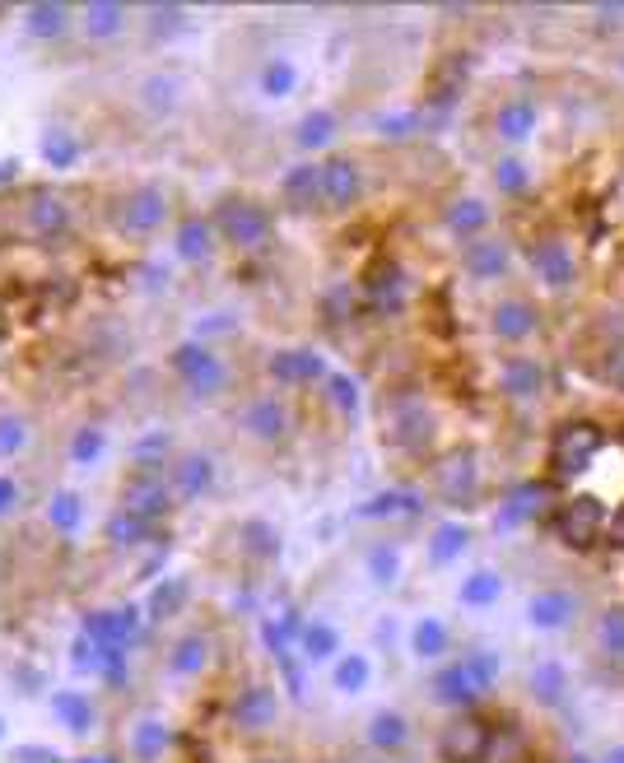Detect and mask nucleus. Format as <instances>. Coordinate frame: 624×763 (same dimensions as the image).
<instances>
[{
    "mask_svg": "<svg viewBox=\"0 0 624 763\" xmlns=\"http://www.w3.org/2000/svg\"><path fill=\"white\" fill-rule=\"evenodd\" d=\"M140 531H145V526H140V517H131V512H126V517H112V526H108V536L117 540V545H131Z\"/></svg>",
    "mask_w": 624,
    "mask_h": 763,
    "instance_id": "nucleus-16",
    "label": "nucleus"
},
{
    "mask_svg": "<svg viewBox=\"0 0 624 763\" xmlns=\"http://www.w3.org/2000/svg\"><path fill=\"white\" fill-rule=\"evenodd\" d=\"M550 489L573 545H624V429L569 424L550 452Z\"/></svg>",
    "mask_w": 624,
    "mask_h": 763,
    "instance_id": "nucleus-1",
    "label": "nucleus"
},
{
    "mask_svg": "<svg viewBox=\"0 0 624 763\" xmlns=\"http://www.w3.org/2000/svg\"><path fill=\"white\" fill-rule=\"evenodd\" d=\"M271 708H275L271 694H266V689H252V694L238 703V722H243V726H261L266 717H271Z\"/></svg>",
    "mask_w": 624,
    "mask_h": 763,
    "instance_id": "nucleus-10",
    "label": "nucleus"
},
{
    "mask_svg": "<svg viewBox=\"0 0 624 763\" xmlns=\"http://www.w3.org/2000/svg\"><path fill=\"white\" fill-rule=\"evenodd\" d=\"M326 126H331L326 117H312L308 126H303V140H308V145H322V140H326Z\"/></svg>",
    "mask_w": 624,
    "mask_h": 763,
    "instance_id": "nucleus-20",
    "label": "nucleus"
},
{
    "mask_svg": "<svg viewBox=\"0 0 624 763\" xmlns=\"http://www.w3.org/2000/svg\"><path fill=\"white\" fill-rule=\"evenodd\" d=\"M219 228H224V238L238 242V247H257V242L266 238V215H261L257 205L233 201V205H224V215H219Z\"/></svg>",
    "mask_w": 624,
    "mask_h": 763,
    "instance_id": "nucleus-3",
    "label": "nucleus"
},
{
    "mask_svg": "<svg viewBox=\"0 0 624 763\" xmlns=\"http://www.w3.org/2000/svg\"><path fill=\"white\" fill-rule=\"evenodd\" d=\"M70 224V205L52 191H38L33 201H28V233L33 238H56V233H66Z\"/></svg>",
    "mask_w": 624,
    "mask_h": 763,
    "instance_id": "nucleus-5",
    "label": "nucleus"
},
{
    "mask_svg": "<svg viewBox=\"0 0 624 763\" xmlns=\"http://www.w3.org/2000/svg\"><path fill=\"white\" fill-rule=\"evenodd\" d=\"M103 452V429H80L75 433V442H70V456H75V461H94V456Z\"/></svg>",
    "mask_w": 624,
    "mask_h": 763,
    "instance_id": "nucleus-14",
    "label": "nucleus"
},
{
    "mask_svg": "<svg viewBox=\"0 0 624 763\" xmlns=\"http://www.w3.org/2000/svg\"><path fill=\"white\" fill-rule=\"evenodd\" d=\"M205 480H210L205 461H187V470H182V489H187V494H196V489H201Z\"/></svg>",
    "mask_w": 624,
    "mask_h": 763,
    "instance_id": "nucleus-18",
    "label": "nucleus"
},
{
    "mask_svg": "<svg viewBox=\"0 0 624 763\" xmlns=\"http://www.w3.org/2000/svg\"><path fill=\"white\" fill-rule=\"evenodd\" d=\"M94 763H103V759H94Z\"/></svg>",
    "mask_w": 624,
    "mask_h": 763,
    "instance_id": "nucleus-22",
    "label": "nucleus"
},
{
    "mask_svg": "<svg viewBox=\"0 0 624 763\" xmlns=\"http://www.w3.org/2000/svg\"><path fill=\"white\" fill-rule=\"evenodd\" d=\"M10 498H14V484H0V508H10Z\"/></svg>",
    "mask_w": 624,
    "mask_h": 763,
    "instance_id": "nucleus-21",
    "label": "nucleus"
},
{
    "mask_svg": "<svg viewBox=\"0 0 624 763\" xmlns=\"http://www.w3.org/2000/svg\"><path fill=\"white\" fill-rule=\"evenodd\" d=\"M47 517H52V526L70 531V526L80 522V498H75V494H56V498H52V508H47Z\"/></svg>",
    "mask_w": 624,
    "mask_h": 763,
    "instance_id": "nucleus-13",
    "label": "nucleus"
},
{
    "mask_svg": "<svg viewBox=\"0 0 624 763\" xmlns=\"http://www.w3.org/2000/svg\"><path fill=\"white\" fill-rule=\"evenodd\" d=\"M24 419H0V456H10L24 447Z\"/></svg>",
    "mask_w": 624,
    "mask_h": 763,
    "instance_id": "nucleus-15",
    "label": "nucleus"
},
{
    "mask_svg": "<svg viewBox=\"0 0 624 763\" xmlns=\"http://www.w3.org/2000/svg\"><path fill=\"white\" fill-rule=\"evenodd\" d=\"M70 24V5H33L24 19V28L33 38H61Z\"/></svg>",
    "mask_w": 624,
    "mask_h": 763,
    "instance_id": "nucleus-7",
    "label": "nucleus"
},
{
    "mask_svg": "<svg viewBox=\"0 0 624 763\" xmlns=\"http://www.w3.org/2000/svg\"><path fill=\"white\" fill-rule=\"evenodd\" d=\"M289 80H294V70H289V66H271V70H266V89H271V94L289 89Z\"/></svg>",
    "mask_w": 624,
    "mask_h": 763,
    "instance_id": "nucleus-19",
    "label": "nucleus"
},
{
    "mask_svg": "<svg viewBox=\"0 0 624 763\" xmlns=\"http://www.w3.org/2000/svg\"><path fill=\"white\" fill-rule=\"evenodd\" d=\"M126 512L131 517H150V512H159L163 508V498H168V489H163L154 475H136V480L126 484Z\"/></svg>",
    "mask_w": 624,
    "mask_h": 763,
    "instance_id": "nucleus-6",
    "label": "nucleus"
},
{
    "mask_svg": "<svg viewBox=\"0 0 624 763\" xmlns=\"http://www.w3.org/2000/svg\"><path fill=\"white\" fill-rule=\"evenodd\" d=\"M42 154H47L52 168H70V163L80 159V145L70 140V131H47L42 135Z\"/></svg>",
    "mask_w": 624,
    "mask_h": 763,
    "instance_id": "nucleus-9",
    "label": "nucleus"
},
{
    "mask_svg": "<svg viewBox=\"0 0 624 763\" xmlns=\"http://www.w3.org/2000/svg\"><path fill=\"white\" fill-rule=\"evenodd\" d=\"M122 19H126L122 5H84V14H80V24H84L89 38H112V33L122 28Z\"/></svg>",
    "mask_w": 624,
    "mask_h": 763,
    "instance_id": "nucleus-8",
    "label": "nucleus"
},
{
    "mask_svg": "<svg viewBox=\"0 0 624 763\" xmlns=\"http://www.w3.org/2000/svg\"><path fill=\"white\" fill-rule=\"evenodd\" d=\"M317 196H322L326 205H350L354 196H359V173H354V163L345 159H331L317 168Z\"/></svg>",
    "mask_w": 624,
    "mask_h": 763,
    "instance_id": "nucleus-4",
    "label": "nucleus"
},
{
    "mask_svg": "<svg viewBox=\"0 0 624 763\" xmlns=\"http://www.w3.org/2000/svg\"><path fill=\"white\" fill-rule=\"evenodd\" d=\"M52 708L61 712V717H66L70 731H84V726H89V703H84V698H75V694H56V698H52Z\"/></svg>",
    "mask_w": 624,
    "mask_h": 763,
    "instance_id": "nucleus-12",
    "label": "nucleus"
},
{
    "mask_svg": "<svg viewBox=\"0 0 624 763\" xmlns=\"http://www.w3.org/2000/svg\"><path fill=\"white\" fill-rule=\"evenodd\" d=\"M163 215H168L163 191L159 187H140V191H131L117 210H112V224L122 228V233H131V238H140V233H154V228L163 224Z\"/></svg>",
    "mask_w": 624,
    "mask_h": 763,
    "instance_id": "nucleus-2",
    "label": "nucleus"
},
{
    "mask_svg": "<svg viewBox=\"0 0 624 763\" xmlns=\"http://www.w3.org/2000/svg\"><path fill=\"white\" fill-rule=\"evenodd\" d=\"M280 424H285V415H280L275 405H257V410H252V429L266 433V438H271V433H280Z\"/></svg>",
    "mask_w": 624,
    "mask_h": 763,
    "instance_id": "nucleus-17",
    "label": "nucleus"
},
{
    "mask_svg": "<svg viewBox=\"0 0 624 763\" xmlns=\"http://www.w3.org/2000/svg\"><path fill=\"white\" fill-rule=\"evenodd\" d=\"M177 247H182V256H205V252H210V228H205L201 219L182 224V233H177Z\"/></svg>",
    "mask_w": 624,
    "mask_h": 763,
    "instance_id": "nucleus-11",
    "label": "nucleus"
}]
</instances>
